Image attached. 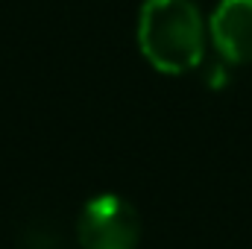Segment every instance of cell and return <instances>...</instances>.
I'll list each match as a JSON object with an SVG mask.
<instances>
[{"mask_svg":"<svg viewBox=\"0 0 252 249\" xmlns=\"http://www.w3.org/2000/svg\"><path fill=\"white\" fill-rule=\"evenodd\" d=\"M205 18L196 0H144L138 12V50L158 73L179 76L205 59Z\"/></svg>","mask_w":252,"mask_h":249,"instance_id":"cell-1","label":"cell"},{"mask_svg":"<svg viewBox=\"0 0 252 249\" xmlns=\"http://www.w3.org/2000/svg\"><path fill=\"white\" fill-rule=\"evenodd\" d=\"M76 235L82 249H135L141 241V220L124 196L100 193L82 205Z\"/></svg>","mask_w":252,"mask_h":249,"instance_id":"cell-2","label":"cell"},{"mask_svg":"<svg viewBox=\"0 0 252 249\" xmlns=\"http://www.w3.org/2000/svg\"><path fill=\"white\" fill-rule=\"evenodd\" d=\"M208 35L229 64H252V0H220Z\"/></svg>","mask_w":252,"mask_h":249,"instance_id":"cell-3","label":"cell"}]
</instances>
